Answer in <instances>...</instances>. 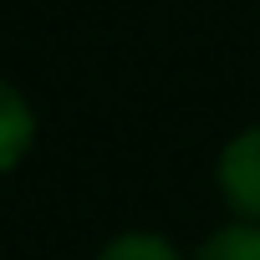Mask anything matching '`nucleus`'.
<instances>
[{"instance_id": "obj_1", "label": "nucleus", "mask_w": 260, "mask_h": 260, "mask_svg": "<svg viewBox=\"0 0 260 260\" xmlns=\"http://www.w3.org/2000/svg\"><path fill=\"white\" fill-rule=\"evenodd\" d=\"M214 189H219L230 219L260 224V122L240 127V133L219 148V158H214Z\"/></svg>"}, {"instance_id": "obj_2", "label": "nucleus", "mask_w": 260, "mask_h": 260, "mask_svg": "<svg viewBox=\"0 0 260 260\" xmlns=\"http://www.w3.org/2000/svg\"><path fill=\"white\" fill-rule=\"evenodd\" d=\"M36 133H41V122H36V107L31 97L0 77V174H16L31 148H36Z\"/></svg>"}, {"instance_id": "obj_3", "label": "nucleus", "mask_w": 260, "mask_h": 260, "mask_svg": "<svg viewBox=\"0 0 260 260\" xmlns=\"http://www.w3.org/2000/svg\"><path fill=\"white\" fill-rule=\"evenodd\" d=\"M189 260H260V224H250V219H230V224L209 230Z\"/></svg>"}, {"instance_id": "obj_4", "label": "nucleus", "mask_w": 260, "mask_h": 260, "mask_svg": "<svg viewBox=\"0 0 260 260\" xmlns=\"http://www.w3.org/2000/svg\"><path fill=\"white\" fill-rule=\"evenodd\" d=\"M97 260H184V250L158 230H117L97 250Z\"/></svg>"}]
</instances>
